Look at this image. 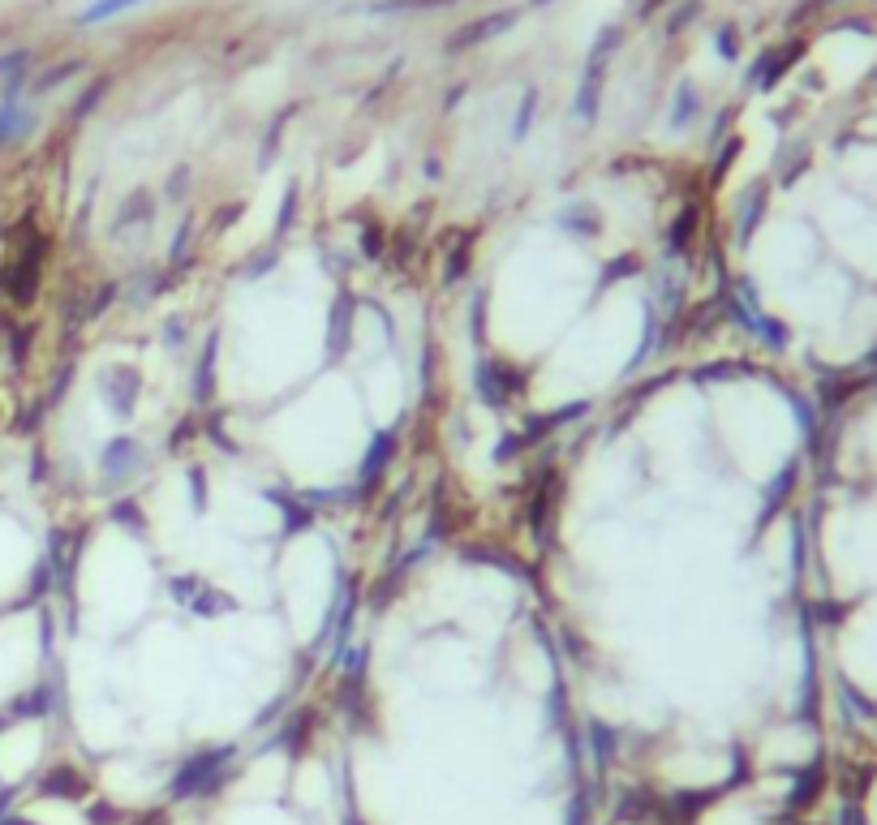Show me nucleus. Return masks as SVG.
Wrapping results in <instances>:
<instances>
[{
  "instance_id": "f257e3e1",
  "label": "nucleus",
  "mask_w": 877,
  "mask_h": 825,
  "mask_svg": "<svg viewBox=\"0 0 877 825\" xmlns=\"http://www.w3.org/2000/svg\"><path fill=\"white\" fill-rule=\"evenodd\" d=\"M43 258H48V241L31 228L26 241H22V250L0 267V288H5V297L13 301V306H31L35 301L39 280H43Z\"/></svg>"
},
{
  "instance_id": "f03ea898",
  "label": "nucleus",
  "mask_w": 877,
  "mask_h": 825,
  "mask_svg": "<svg viewBox=\"0 0 877 825\" xmlns=\"http://www.w3.org/2000/svg\"><path fill=\"white\" fill-rule=\"evenodd\" d=\"M473 387H478L486 409H508V400L525 392V374H516L512 366H503V361H482V366L473 370Z\"/></svg>"
},
{
  "instance_id": "7ed1b4c3",
  "label": "nucleus",
  "mask_w": 877,
  "mask_h": 825,
  "mask_svg": "<svg viewBox=\"0 0 877 825\" xmlns=\"http://www.w3.org/2000/svg\"><path fill=\"white\" fill-rule=\"evenodd\" d=\"M142 469H147V447H142V439L117 434V439H108L104 452H99V473H104V482H129V477H138Z\"/></svg>"
},
{
  "instance_id": "20e7f679",
  "label": "nucleus",
  "mask_w": 877,
  "mask_h": 825,
  "mask_svg": "<svg viewBox=\"0 0 877 825\" xmlns=\"http://www.w3.org/2000/svg\"><path fill=\"white\" fill-rule=\"evenodd\" d=\"M168 593H172V598H177L190 615L215 619V615H224V611H237V602L228 598L224 589H211L207 581H198V576H177V581L168 585Z\"/></svg>"
},
{
  "instance_id": "39448f33",
  "label": "nucleus",
  "mask_w": 877,
  "mask_h": 825,
  "mask_svg": "<svg viewBox=\"0 0 877 825\" xmlns=\"http://www.w3.org/2000/svg\"><path fill=\"white\" fill-rule=\"evenodd\" d=\"M99 392H104L112 417H121V422H125V417L134 413V404H138L142 374L134 366H108L104 374H99Z\"/></svg>"
},
{
  "instance_id": "423d86ee",
  "label": "nucleus",
  "mask_w": 877,
  "mask_h": 825,
  "mask_svg": "<svg viewBox=\"0 0 877 825\" xmlns=\"http://www.w3.org/2000/svg\"><path fill=\"white\" fill-rule=\"evenodd\" d=\"M602 86H607V61H585V74L577 82V95H572V121L594 125L598 108H602Z\"/></svg>"
},
{
  "instance_id": "0eeeda50",
  "label": "nucleus",
  "mask_w": 877,
  "mask_h": 825,
  "mask_svg": "<svg viewBox=\"0 0 877 825\" xmlns=\"http://www.w3.org/2000/svg\"><path fill=\"white\" fill-rule=\"evenodd\" d=\"M35 125H39V112L26 99H0V151L22 147L35 134Z\"/></svg>"
},
{
  "instance_id": "6e6552de",
  "label": "nucleus",
  "mask_w": 877,
  "mask_h": 825,
  "mask_svg": "<svg viewBox=\"0 0 877 825\" xmlns=\"http://www.w3.org/2000/svg\"><path fill=\"white\" fill-rule=\"evenodd\" d=\"M516 26V9H499V13H486V18H478V22H469V26H460V31H452V39L443 43L448 52H465V48H478V43H486V39H495V35H503V31H512Z\"/></svg>"
},
{
  "instance_id": "1a4fd4ad",
  "label": "nucleus",
  "mask_w": 877,
  "mask_h": 825,
  "mask_svg": "<svg viewBox=\"0 0 877 825\" xmlns=\"http://www.w3.org/2000/svg\"><path fill=\"white\" fill-rule=\"evenodd\" d=\"M392 456H396V430L375 434V439H370V452H366V460H362V482H366V486L379 482L383 469L392 465Z\"/></svg>"
},
{
  "instance_id": "9d476101",
  "label": "nucleus",
  "mask_w": 877,
  "mask_h": 825,
  "mask_svg": "<svg viewBox=\"0 0 877 825\" xmlns=\"http://www.w3.org/2000/svg\"><path fill=\"white\" fill-rule=\"evenodd\" d=\"M559 228H568V233H581V237H598L602 233V215L594 202H568L564 211H559Z\"/></svg>"
},
{
  "instance_id": "9b49d317",
  "label": "nucleus",
  "mask_w": 877,
  "mask_h": 825,
  "mask_svg": "<svg viewBox=\"0 0 877 825\" xmlns=\"http://www.w3.org/2000/svg\"><path fill=\"white\" fill-rule=\"evenodd\" d=\"M697 112H701V95H697V82H680L675 86V99H671V129H688L697 121Z\"/></svg>"
},
{
  "instance_id": "f8f14e48",
  "label": "nucleus",
  "mask_w": 877,
  "mask_h": 825,
  "mask_svg": "<svg viewBox=\"0 0 877 825\" xmlns=\"http://www.w3.org/2000/svg\"><path fill=\"white\" fill-rule=\"evenodd\" d=\"M349 340H353V297H340L332 306V340H327V353L344 357Z\"/></svg>"
},
{
  "instance_id": "ddd939ff",
  "label": "nucleus",
  "mask_w": 877,
  "mask_h": 825,
  "mask_svg": "<svg viewBox=\"0 0 877 825\" xmlns=\"http://www.w3.org/2000/svg\"><path fill=\"white\" fill-rule=\"evenodd\" d=\"M138 5H147V0H91V5L78 13V26L112 22V18H121V13H129V9H138Z\"/></svg>"
},
{
  "instance_id": "4468645a",
  "label": "nucleus",
  "mask_w": 877,
  "mask_h": 825,
  "mask_svg": "<svg viewBox=\"0 0 877 825\" xmlns=\"http://www.w3.org/2000/svg\"><path fill=\"white\" fill-rule=\"evenodd\" d=\"M534 117H538V86H525V91H521V104H516V121H512V142H525V138H529Z\"/></svg>"
},
{
  "instance_id": "2eb2a0df",
  "label": "nucleus",
  "mask_w": 877,
  "mask_h": 825,
  "mask_svg": "<svg viewBox=\"0 0 877 825\" xmlns=\"http://www.w3.org/2000/svg\"><path fill=\"white\" fill-rule=\"evenodd\" d=\"M151 215H155V198L147 194V190H138L134 198H125L121 202V215H117V233L125 224H151Z\"/></svg>"
},
{
  "instance_id": "dca6fc26",
  "label": "nucleus",
  "mask_w": 877,
  "mask_h": 825,
  "mask_svg": "<svg viewBox=\"0 0 877 825\" xmlns=\"http://www.w3.org/2000/svg\"><path fill=\"white\" fill-rule=\"evenodd\" d=\"M452 0H370L366 13H375V18H383V13H422V9H448Z\"/></svg>"
},
{
  "instance_id": "f3484780",
  "label": "nucleus",
  "mask_w": 877,
  "mask_h": 825,
  "mask_svg": "<svg viewBox=\"0 0 877 825\" xmlns=\"http://www.w3.org/2000/svg\"><path fill=\"white\" fill-rule=\"evenodd\" d=\"M108 86H112V78L104 74V78H95L91 86H86V91L78 95V104H74V112H69V121H86L91 117V112L104 104V95H108Z\"/></svg>"
},
{
  "instance_id": "a211bd4d",
  "label": "nucleus",
  "mask_w": 877,
  "mask_h": 825,
  "mask_svg": "<svg viewBox=\"0 0 877 825\" xmlns=\"http://www.w3.org/2000/svg\"><path fill=\"white\" fill-rule=\"evenodd\" d=\"M215 349H220V340H207L203 349V370L194 374V400H211V387H215Z\"/></svg>"
},
{
  "instance_id": "6ab92c4d",
  "label": "nucleus",
  "mask_w": 877,
  "mask_h": 825,
  "mask_svg": "<svg viewBox=\"0 0 877 825\" xmlns=\"http://www.w3.org/2000/svg\"><path fill=\"white\" fill-rule=\"evenodd\" d=\"M78 69H82V61H78V56H74V61H65V65H52L48 74H39V78L31 82V91H35V95H48V91H56V86H61V82H69V78H74Z\"/></svg>"
},
{
  "instance_id": "aec40b11",
  "label": "nucleus",
  "mask_w": 877,
  "mask_h": 825,
  "mask_svg": "<svg viewBox=\"0 0 877 825\" xmlns=\"http://www.w3.org/2000/svg\"><path fill=\"white\" fill-rule=\"evenodd\" d=\"M693 228H697V207H684V215L671 224L667 233V254H680L688 241H693Z\"/></svg>"
},
{
  "instance_id": "412c9836",
  "label": "nucleus",
  "mask_w": 877,
  "mask_h": 825,
  "mask_svg": "<svg viewBox=\"0 0 877 825\" xmlns=\"http://www.w3.org/2000/svg\"><path fill=\"white\" fill-rule=\"evenodd\" d=\"M620 43H624V26H602L594 48H589V61H607L611 52H620Z\"/></svg>"
},
{
  "instance_id": "4be33fe9",
  "label": "nucleus",
  "mask_w": 877,
  "mask_h": 825,
  "mask_svg": "<svg viewBox=\"0 0 877 825\" xmlns=\"http://www.w3.org/2000/svg\"><path fill=\"white\" fill-rule=\"evenodd\" d=\"M31 61H35V52H31V48L0 52V82H9L13 74H26V69H31Z\"/></svg>"
},
{
  "instance_id": "5701e85b",
  "label": "nucleus",
  "mask_w": 877,
  "mask_h": 825,
  "mask_svg": "<svg viewBox=\"0 0 877 825\" xmlns=\"http://www.w3.org/2000/svg\"><path fill=\"white\" fill-rule=\"evenodd\" d=\"M714 52L723 56V61H740V31L731 22H723L714 31Z\"/></svg>"
},
{
  "instance_id": "b1692460",
  "label": "nucleus",
  "mask_w": 877,
  "mask_h": 825,
  "mask_svg": "<svg viewBox=\"0 0 877 825\" xmlns=\"http://www.w3.org/2000/svg\"><path fill=\"white\" fill-rule=\"evenodd\" d=\"M701 18V0H684V5H675L671 9V18H667V35H680V31H688Z\"/></svg>"
},
{
  "instance_id": "393cba45",
  "label": "nucleus",
  "mask_w": 877,
  "mask_h": 825,
  "mask_svg": "<svg viewBox=\"0 0 877 825\" xmlns=\"http://www.w3.org/2000/svg\"><path fill=\"white\" fill-rule=\"evenodd\" d=\"M112 520H117V525H125V529H134L138 538H147V520H142V512H138L134 499H121L117 508H112Z\"/></svg>"
},
{
  "instance_id": "a878e982",
  "label": "nucleus",
  "mask_w": 877,
  "mask_h": 825,
  "mask_svg": "<svg viewBox=\"0 0 877 825\" xmlns=\"http://www.w3.org/2000/svg\"><path fill=\"white\" fill-rule=\"evenodd\" d=\"M469 250H473V237L465 233V237H460V245H456V250L448 254V275H443V280H448V284H456L460 275L469 271Z\"/></svg>"
},
{
  "instance_id": "bb28decb",
  "label": "nucleus",
  "mask_w": 877,
  "mask_h": 825,
  "mask_svg": "<svg viewBox=\"0 0 877 825\" xmlns=\"http://www.w3.org/2000/svg\"><path fill=\"white\" fill-rule=\"evenodd\" d=\"M190 508H194L198 516L207 512V469H203V465L190 469Z\"/></svg>"
},
{
  "instance_id": "cd10ccee",
  "label": "nucleus",
  "mask_w": 877,
  "mask_h": 825,
  "mask_svg": "<svg viewBox=\"0 0 877 825\" xmlns=\"http://www.w3.org/2000/svg\"><path fill=\"white\" fill-rule=\"evenodd\" d=\"M9 344H13V366H22L31 353V327H9Z\"/></svg>"
},
{
  "instance_id": "c85d7f7f",
  "label": "nucleus",
  "mask_w": 877,
  "mask_h": 825,
  "mask_svg": "<svg viewBox=\"0 0 877 825\" xmlns=\"http://www.w3.org/2000/svg\"><path fill=\"white\" fill-rule=\"evenodd\" d=\"M637 271H641V267H637V258L624 254V258H615V263H607V271H602V284L624 280V275H637Z\"/></svg>"
},
{
  "instance_id": "c756f323",
  "label": "nucleus",
  "mask_w": 877,
  "mask_h": 825,
  "mask_svg": "<svg viewBox=\"0 0 877 825\" xmlns=\"http://www.w3.org/2000/svg\"><path fill=\"white\" fill-rule=\"evenodd\" d=\"M185 185H190V168H185V164H181V168H177V172H172V177H168V185H164V198H172V202H181V194H185Z\"/></svg>"
},
{
  "instance_id": "7c9ffc66",
  "label": "nucleus",
  "mask_w": 877,
  "mask_h": 825,
  "mask_svg": "<svg viewBox=\"0 0 877 825\" xmlns=\"http://www.w3.org/2000/svg\"><path fill=\"white\" fill-rule=\"evenodd\" d=\"M525 447V434H503V443L495 447V465H503V460H512L516 452Z\"/></svg>"
},
{
  "instance_id": "2f4dec72",
  "label": "nucleus",
  "mask_w": 877,
  "mask_h": 825,
  "mask_svg": "<svg viewBox=\"0 0 877 825\" xmlns=\"http://www.w3.org/2000/svg\"><path fill=\"white\" fill-rule=\"evenodd\" d=\"M164 340H168V349H181V344H185V318H168V323H164Z\"/></svg>"
},
{
  "instance_id": "473e14b6",
  "label": "nucleus",
  "mask_w": 877,
  "mask_h": 825,
  "mask_svg": "<svg viewBox=\"0 0 877 825\" xmlns=\"http://www.w3.org/2000/svg\"><path fill=\"white\" fill-rule=\"evenodd\" d=\"M362 254L366 258H383V233H379V228H366V233H362Z\"/></svg>"
},
{
  "instance_id": "72a5a7b5",
  "label": "nucleus",
  "mask_w": 877,
  "mask_h": 825,
  "mask_svg": "<svg viewBox=\"0 0 877 825\" xmlns=\"http://www.w3.org/2000/svg\"><path fill=\"white\" fill-rule=\"evenodd\" d=\"M469 323H473V340H482V331H486V297L482 293H478V301H473V318H469Z\"/></svg>"
},
{
  "instance_id": "f704fd0d",
  "label": "nucleus",
  "mask_w": 877,
  "mask_h": 825,
  "mask_svg": "<svg viewBox=\"0 0 877 825\" xmlns=\"http://www.w3.org/2000/svg\"><path fill=\"white\" fill-rule=\"evenodd\" d=\"M293 207H297V185H289V194H284V211H280V237H284V228H289V220H293Z\"/></svg>"
},
{
  "instance_id": "c9c22d12",
  "label": "nucleus",
  "mask_w": 877,
  "mask_h": 825,
  "mask_svg": "<svg viewBox=\"0 0 877 825\" xmlns=\"http://www.w3.org/2000/svg\"><path fill=\"white\" fill-rule=\"evenodd\" d=\"M658 9H663V0H641V5H637V18H654Z\"/></svg>"
},
{
  "instance_id": "e433bc0d",
  "label": "nucleus",
  "mask_w": 877,
  "mask_h": 825,
  "mask_svg": "<svg viewBox=\"0 0 877 825\" xmlns=\"http://www.w3.org/2000/svg\"><path fill=\"white\" fill-rule=\"evenodd\" d=\"M422 172H426V177H430V181H439V177H443V164H439V159H435V155H430Z\"/></svg>"
},
{
  "instance_id": "4c0bfd02",
  "label": "nucleus",
  "mask_w": 877,
  "mask_h": 825,
  "mask_svg": "<svg viewBox=\"0 0 877 825\" xmlns=\"http://www.w3.org/2000/svg\"><path fill=\"white\" fill-rule=\"evenodd\" d=\"M460 95H465V86H452V91H448V112L460 104Z\"/></svg>"
},
{
  "instance_id": "58836bf2",
  "label": "nucleus",
  "mask_w": 877,
  "mask_h": 825,
  "mask_svg": "<svg viewBox=\"0 0 877 825\" xmlns=\"http://www.w3.org/2000/svg\"><path fill=\"white\" fill-rule=\"evenodd\" d=\"M529 5H538V9H542V5H555V0H529Z\"/></svg>"
},
{
  "instance_id": "ea45409f",
  "label": "nucleus",
  "mask_w": 877,
  "mask_h": 825,
  "mask_svg": "<svg viewBox=\"0 0 877 825\" xmlns=\"http://www.w3.org/2000/svg\"><path fill=\"white\" fill-rule=\"evenodd\" d=\"M813 5H822V0H813Z\"/></svg>"
}]
</instances>
